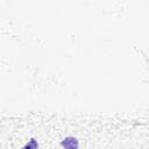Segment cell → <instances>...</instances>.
I'll return each mask as SVG.
<instances>
[{
	"label": "cell",
	"instance_id": "obj_2",
	"mask_svg": "<svg viewBox=\"0 0 149 149\" xmlns=\"http://www.w3.org/2000/svg\"><path fill=\"white\" fill-rule=\"evenodd\" d=\"M38 148V143L36 142L35 139H31L29 141V143H27L24 147H22V149H37Z\"/></svg>",
	"mask_w": 149,
	"mask_h": 149
},
{
	"label": "cell",
	"instance_id": "obj_1",
	"mask_svg": "<svg viewBox=\"0 0 149 149\" xmlns=\"http://www.w3.org/2000/svg\"><path fill=\"white\" fill-rule=\"evenodd\" d=\"M61 144L64 149H78V140L76 137H65Z\"/></svg>",
	"mask_w": 149,
	"mask_h": 149
}]
</instances>
